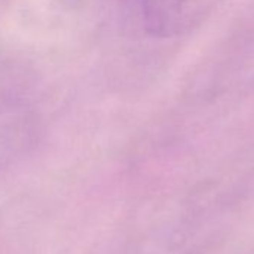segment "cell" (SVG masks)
Listing matches in <instances>:
<instances>
[{"instance_id": "obj_1", "label": "cell", "mask_w": 254, "mask_h": 254, "mask_svg": "<svg viewBox=\"0 0 254 254\" xmlns=\"http://www.w3.org/2000/svg\"><path fill=\"white\" fill-rule=\"evenodd\" d=\"M144 27L150 35L171 38L197 15L199 0H139Z\"/></svg>"}]
</instances>
